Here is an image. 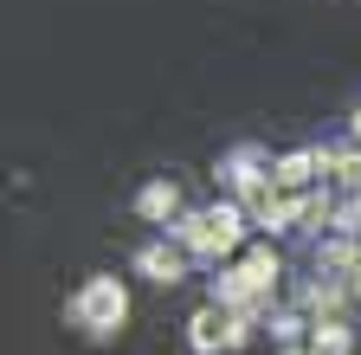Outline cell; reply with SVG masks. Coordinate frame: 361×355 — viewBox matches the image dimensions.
<instances>
[{"label": "cell", "instance_id": "cell-5", "mask_svg": "<svg viewBox=\"0 0 361 355\" xmlns=\"http://www.w3.org/2000/svg\"><path fill=\"white\" fill-rule=\"evenodd\" d=\"M142 219H174V207H180V194H174V181H155V188H142Z\"/></svg>", "mask_w": 361, "mask_h": 355}, {"label": "cell", "instance_id": "cell-6", "mask_svg": "<svg viewBox=\"0 0 361 355\" xmlns=\"http://www.w3.org/2000/svg\"><path fill=\"white\" fill-rule=\"evenodd\" d=\"M355 143H361V110H355Z\"/></svg>", "mask_w": 361, "mask_h": 355}, {"label": "cell", "instance_id": "cell-4", "mask_svg": "<svg viewBox=\"0 0 361 355\" xmlns=\"http://www.w3.org/2000/svg\"><path fill=\"white\" fill-rule=\"evenodd\" d=\"M142 272L155 278V284H180V252H168V246H142Z\"/></svg>", "mask_w": 361, "mask_h": 355}, {"label": "cell", "instance_id": "cell-3", "mask_svg": "<svg viewBox=\"0 0 361 355\" xmlns=\"http://www.w3.org/2000/svg\"><path fill=\"white\" fill-rule=\"evenodd\" d=\"M239 342V317L226 303H207V310H194V349L200 355H213V349H233Z\"/></svg>", "mask_w": 361, "mask_h": 355}, {"label": "cell", "instance_id": "cell-1", "mask_svg": "<svg viewBox=\"0 0 361 355\" xmlns=\"http://www.w3.org/2000/svg\"><path fill=\"white\" fill-rule=\"evenodd\" d=\"M123 317H129V291H123L116 278H90V284L71 297V323L90 330V336H110Z\"/></svg>", "mask_w": 361, "mask_h": 355}, {"label": "cell", "instance_id": "cell-2", "mask_svg": "<svg viewBox=\"0 0 361 355\" xmlns=\"http://www.w3.org/2000/svg\"><path fill=\"white\" fill-rule=\"evenodd\" d=\"M180 246H188V252H233L239 246V207H213V213H194V219H180Z\"/></svg>", "mask_w": 361, "mask_h": 355}]
</instances>
